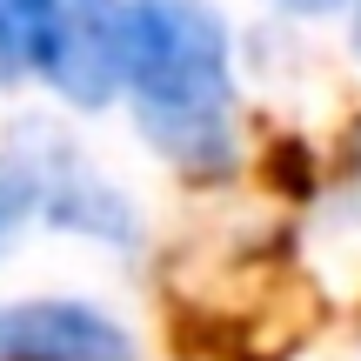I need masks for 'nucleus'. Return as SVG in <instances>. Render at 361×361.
<instances>
[{
    "mask_svg": "<svg viewBox=\"0 0 361 361\" xmlns=\"http://www.w3.org/2000/svg\"><path fill=\"white\" fill-rule=\"evenodd\" d=\"M128 94L141 134L174 168L234 161L228 27L207 0H128Z\"/></svg>",
    "mask_w": 361,
    "mask_h": 361,
    "instance_id": "f257e3e1",
    "label": "nucleus"
},
{
    "mask_svg": "<svg viewBox=\"0 0 361 361\" xmlns=\"http://www.w3.org/2000/svg\"><path fill=\"white\" fill-rule=\"evenodd\" d=\"M27 174V194H34V214L54 221V228H74V234H101V241H128L134 214L101 174L80 168V154L47 128H20L7 147Z\"/></svg>",
    "mask_w": 361,
    "mask_h": 361,
    "instance_id": "f03ea898",
    "label": "nucleus"
},
{
    "mask_svg": "<svg viewBox=\"0 0 361 361\" xmlns=\"http://www.w3.org/2000/svg\"><path fill=\"white\" fill-rule=\"evenodd\" d=\"M40 74L74 107L114 101V87H128V0H61V27Z\"/></svg>",
    "mask_w": 361,
    "mask_h": 361,
    "instance_id": "7ed1b4c3",
    "label": "nucleus"
},
{
    "mask_svg": "<svg viewBox=\"0 0 361 361\" xmlns=\"http://www.w3.org/2000/svg\"><path fill=\"white\" fill-rule=\"evenodd\" d=\"M0 361H134V341L87 301H13L0 308Z\"/></svg>",
    "mask_w": 361,
    "mask_h": 361,
    "instance_id": "20e7f679",
    "label": "nucleus"
},
{
    "mask_svg": "<svg viewBox=\"0 0 361 361\" xmlns=\"http://www.w3.org/2000/svg\"><path fill=\"white\" fill-rule=\"evenodd\" d=\"M61 27V0H0V87L40 74Z\"/></svg>",
    "mask_w": 361,
    "mask_h": 361,
    "instance_id": "39448f33",
    "label": "nucleus"
},
{
    "mask_svg": "<svg viewBox=\"0 0 361 361\" xmlns=\"http://www.w3.org/2000/svg\"><path fill=\"white\" fill-rule=\"evenodd\" d=\"M20 221H34V194H27V174H20V161H0V247L13 241V228Z\"/></svg>",
    "mask_w": 361,
    "mask_h": 361,
    "instance_id": "423d86ee",
    "label": "nucleus"
},
{
    "mask_svg": "<svg viewBox=\"0 0 361 361\" xmlns=\"http://www.w3.org/2000/svg\"><path fill=\"white\" fill-rule=\"evenodd\" d=\"M274 7H288V13H328V7H341V0H274Z\"/></svg>",
    "mask_w": 361,
    "mask_h": 361,
    "instance_id": "0eeeda50",
    "label": "nucleus"
},
{
    "mask_svg": "<svg viewBox=\"0 0 361 361\" xmlns=\"http://www.w3.org/2000/svg\"><path fill=\"white\" fill-rule=\"evenodd\" d=\"M355 54H361V13H355Z\"/></svg>",
    "mask_w": 361,
    "mask_h": 361,
    "instance_id": "6e6552de",
    "label": "nucleus"
}]
</instances>
